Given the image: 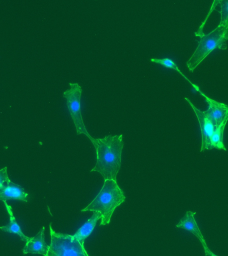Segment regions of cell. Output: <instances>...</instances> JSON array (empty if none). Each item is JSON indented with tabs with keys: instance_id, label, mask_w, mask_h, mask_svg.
Returning <instances> with one entry per match:
<instances>
[{
	"instance_id": "cell-5",
	"label": "cell",
	"mask_w": 228,
	"mask_h": 256,
	"mask_svg": "<svg viewBox=\"0 0 228 256\" xmlns=\"http://www.w3.org/2000/svg\"><path fill=\"white\" fill-rule=\"evenodd\" d=\"M69 85L70 89L64 92V97L67 100L68 110L75 124L78 135L84 134L90 140L92 136L86 129L82 114L81 98L83 90L79 84L70 83Z\"/></svg>"
},
{
	"instance_id": "cell-13",
	"label": "cell",
	"mask_w": 228,
	"mask_h": 256,
	"mask_svg": "<svg viewBox=\"0 0 228 256\" xmlns=\"http://www.w3.org/2000/svg\"><path fill=\"white\" fill-rule=\"evenodd\" d=\"M228 117L214 131L211 139V150L217 149L227 151L224 143V134Z\"/></svg>"
},
{
	"instance_id": "cell-3",
	"label": "cell",
	"mask_w": 228,
	"mask_h": 256,
	"mask_svg": "<svg viewBox=\"0 0 228 256\" xmlns=\"http://www.w3.org/2000/svg\"><path fill=\"white\" fill-rule=\"evenodd\" d=\"M228 31V28L219 26L211 33L201 36L197 49L186 64L190 72H194L214 50L227 49L226 34Z\"/></svg>"
},
{
	"instance_id": "cell-14",
	"label": "cell",
	"mask_w": 228,
	"mask_h": 256,
	"mask_svg": "<svg viewBox=\"0 0 228 256\" xmlns=\"http://www.w3.org/2000/svg\"><path fill=\"white\" fill-rule=\"evenodd\" d=\"M151 62H153V63H156L157 64H159V65H161L162 66H164V67H165L166 68H168V69H172L176 70V71H177L178 73L180 74V75H182L183 76L184 78L192 86V87L195 89L196 92H199L200 89V88L198 87V86L195 85V84H194L192 83L191 81L185 75H184V74L182 73L181 71H180V68H178V66H177V64L173 61L172 59H170V58H164V59H156V58H153V59H151Z\"/></svg>"
},
{
	"instance_id": "cell-8",
	"label": "cell",
	"mask_w": 228,
	"mask_h": 256,
	"mask_svg": "<svg viewBox=\"0 0 228 256\" xmlns=\"http://www.w3.org/2000/svg\"><path fill=\"white\" fill-rule=\"evenodd\" d=\"M188 103L194 110L196 116H197L198 121H199L200 128L202 132V150L201 152L206 151V150H211V139L212 136L213 135L216 128L212 125L206 116H204V112L198 109L192 102L188 98H185Z\"/></svg>"
},
{
	"instance_id": "cell-2",
	"label": "cell",
	"mask_w": 228,
	"mask_h": 256,
	"mask_svg": "<svg viewBox=\"0 0 228 256\" xmlns=\"http://www.w3.org/2000/svg\"><path fill=\"white\" fill-rule=\"evenodd\" d=\"M126 202L124 192L119 187L117 181L107 180L97 197L82 212L92 211L102 214L101 226L110 224L112 215L116 208Z\"/></svg>"
},
{
	"instance_id": "cell-17",
	"label": "cell",
	"mask_w": 228,
	"mask_h": 256,
	"mask_svg": "<svg viewBox=\"0 0 228 256\" xmlns=\"http://www.w3.org/2000/svg\"><path fill=\"white\" fill-rule=\"evenodd\" d=\"M226 39L228 41V31L227 32V33H226Z\"/></svg>"
},
{
	"instance_id": "cell-16",
	"label": "cell",
	"mask_w": 228,
	"mask_h": 256,
	"mask_svg": "<svg viewBox=\"0 0 228 256\" xmlns=\"http://www.w3.org/2000/svg\"><path fill=\"white\" fill-rule=\"evenodd\" d=\"M10 180L9 176H8V174L7 168L0 170V189H1L4 184L10 181Z\"/></svg>"
},
{
	"instance_id": "cell-12",
	"label": "cell",
	"mask_w": 228,
	"mask_h": 256,
	"mask_svg": "<svg viewBox=\"0 0 228 256\" xmlns=\"http://www.w3.org/2000/svg\"><path fill=\"white\" fill-rule=\"evenodd\" d=\"M4 204H5L6 210H7L8 213L10 216V222L8 226L0 227V230L7 232V233L16 234V235L19 236L21 238L22 241L28 242L30 240V238H28L24 235L21 228H20L19 224H18L15 216L14 215L12 206L8 205L7 202H4Z\"/></svg>"
},
{
	"instance_id": "cell-6",
	"label": "cell",
	"mask_w": 228,
	"mask_h": 256,
	"mask_svg": "<svg viewBox=\"0 0 228 256\" xmlns=\"http://www.w3.org/2000/svg\"><path fill=\"white\" fill-rule=\"evenodd\" d=\"M199 93L205 98L209 105V109L204 112V116L216 129L228 117V106L208 98L201 90Z\"/></svg>"
},
{
	"instance_id": "cell-15",
	"label": "cell",
	"mask_w": 228,
	"mask_h": 256,
	"mask_svg": "<svg viewBox=\"0 0 228 256\" xmlns=\"http://www.w3.org/2000/svg\"><path fill=\"white\" fill-rule=\"evenodd\" d=\"M221 6V22L219 26L228 28V0L220 1Z\"/></svg>"
},
{
	"instance_id": "cell-10",
	"label": "cell",
	"mask_w": 228,
	"mask_h": 256,
	"mask_svg": "<svg viewBox=\"0 0 228 256\" xmlns=\"http://www.w3.org/2000/svg\"><path fill=\"white\" fill-rule=\"evenodd\" d=\"M45 227L40 230L39 233L35 237L30 238V240L26 242L25 247L23 249L24 255L26 254H40L47 256L50 250L45 241Z\"/></svg>"
},
{
	"instance_id": "cell-11",
	"label": "cell",
	"mask_w": 228,
	"mask_h": 256,
	"mask_svg": "<svg viewBox=\"0 0 228 256\" xmlns=\"http://www.w3.org/2000/svg\"><path fill=\"white\" fill-rule=\"evenodd\" d=\"M100 220H102V214L100 212H94L93 216L73 236L74 239L85 243L86 240L91 236Z\"/></svg>"
},
{
	"instance_id": "cell-7",
	"label": "cell",
	"mask_w": 228,
	"mask_h": 256,
	"mask_svg": "<svg viewBox=\"0 0 228 256\" xmlns=\"http://www.w3.org/2000/svg\"><path fill=\"white\" fill-rule=\"evenodd\" d=\"M196 214H197L196 212H188L186 216L180 220L176 228L187 230V231L194 234L196 237H197L201 242L202 246H203L206 256H218L214 254L208 248L204 236L202 235L199 226H198L197 222L196 221L195 216Z\"/></svg>"
},
{
	"instance_id": "cell-1",
	"label": "cell",
	"mask_w": 228,
	"mask_h": 256,
	"mask_svg": "<svg viewBox=\"0 0 228 256\" xmlns=\"http://www.w3.org/2000/svg\"><path fill=\"white\" fill-rule=\"evenodd\" d=\"M90 140L97 152V164L92 172L101 174L105 181H116L122 166L123 135L108 136L101 139L92 137Z\"/></svg>"
},
{
	"instance_id": "cell-9",
	"label": "cell",
	"mask_w": 228,
	"mask_h": 256,
	"mask_svg": "<svg viewBox=\"0 0 228 256\" xmlns=\"http://www.w3.org/2000/svg\"><path fill=\"white\" fill-rule=\"evenodd\" d=\"M29 198V194L26 193L25 190L21 186L13 183L11 180L4 184L0 189V200L4 203L11 200L28 203Z\"/></svg>"
},
{
	"instance_id": "cell-4",
	"label": "cell",
	"mask_w": 228,
	"mask_h": 256,
	"mask_svg": "<svg viewBox=\"0 0 228 256\" xmlns=\"http://www.w3.org/2000/svg\"><path fill=\"white\" fill-rule=\"evenodd\" d=\"M51 244L47 256H90L84 244L75 240L73 236L57 233L50 224Z\"/></svg>"
}]
</instances>
